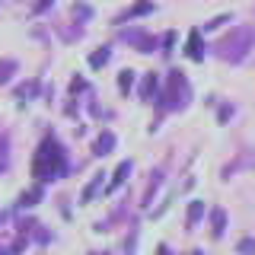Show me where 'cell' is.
<instances>
[{"label":"cell","mask_w":255,"mask_h":255,"mask_svg":"<svg viewBox=\"0 0 255 255\" xmlns=\"http://www.w3.org/2000/svg\"><path fill=\"white\" fill-rule=\"evenodd\" d=\"M64 172H67V156H64L61 143L48 134V137L38 143V150H35V159H32V175H35L38 182H54V179H61Z\"/></svg>","instance_id":"1"},{"label":"cell","mask_w":255,"mask_h":255,"mask_svg":"<svg viewBox=\"0 0 255 255\" xmlns=\"http://www.w3.org/2000/svg\"><path fill=\"white\" fill-rule=\"evenodd\" d=\"M252 48H255V29L252 26H236L233 32H227V35L214 45V54L227 64H243Z\"/></svg>","instance_id":"2"},{"label":"cell","mask_w":255,"mask_h":255,"mask_svg":"<svg viewBox=\"0 0 255 255\" xmlns=\"http://www.w3.org/2000/svg\"><path fill=\"white\" fill-rule=\"evenodd\" d=\"M191 99V90H188V80L182 70H169L166 77V93L159 96V112H169V109H185Z\"/></svg>","instance_id":"3"},{"label":"cell","mask_w":255,"mask_h":255,"mask_svg":"<svg viewBox=\"0 0 255 255\" xmlns=\"http://www.w3.org/2000/svg\"><path fill=\"white\" fill-rule=\"evenodd\" d=\"M122 38L125 42H131L137 51H143V54H150L156 48V38L153 35H147V32H140V29H128V32H122Z\"/></svg>","instance_id":"4"},{"label":"cell","mask_w":255,"mask_h":255,"mask_svg":"<svg viewBox=\"0 0 255 255\" xmlns=\"http://www.w3.org/2000/svg\"><path fill=\"white\" fill-rule=\"evenodd\" d=\"M159 185H163V169H153L150 172V185H147V191H143V198H140V207H150V201H153Z\"/></svg>","instance_id":"5"},{"label":"cell","mask_w":255,"mask_h":255,"mask_svg":"<svg viewBox=\"0 0 255 255\" xmlns=\"http://www.w3.org/2000/svg\"><path fill=\"white\" fill-rule=\"evenodd\" d=\"M156 86H159V74H143V80H140V99L150 102L156 96Z\"/></svg>","instance_id":"6"},{"label":"cell","mask_w":255,"mask_h":255,"mask_svg":"<svg viewBox=\"0 0 255 255\" xmlns=\"http://www.w3.org/2000/svg\"><path fill=\"white\" fill-rule=\"evenodd\" d=\"M112 147H115V134H112V131H102L99 140L93 143V153H96V156H109Z\"/></svg>","instance_id":"7"},{"label":"cell","mask_w":255,"mask_h":255,"mask_svg":"<svg viewBox=\"0 0 255 255\" xmlns=\"http://www.w3.org/2000/svg\"><path fill=\"white\" fill-rule=\"evenodd\" d=\"M147 13H153V3L150 0H140V3H134V6H128V10L118 16L115 22H125V19H134V16H147Z\"/></svg>","instance_id":"8"},{"label":"cell","mask_w":255,"mask_h":255,"mask_svg":"<svg viewBox=\"0 0 255 255\" xmlns=\"http://www.w3.org/2000/svg\"><path fill=\"white\" fill-rule=\"evenodd\" d=\"M188 58L191 61H201L204 58V42H201V32H191V35H188Z\"/></svg>","instance_id":"9"},{"label":"cell","mask_w":255,"mask_h":255,"mask_svg":"<svg viewBox=\"0 0 255 255\" xmlns=\"http://www.w3.org/2000/svg\"><path fill=\"white\" fill-rule=\"evenodd\" d=\"M211 220H214L211 236H214V239H220V236H223V230H227V211H223V207H214V211H211Z\"/></svg>","instance_id":"10"},{"label":"cell","mask_w":255,"mask_h":255,"mask_svg":"<svg viewBox=\"0 0 255 255\" xmlns=\"http://www.w3.org/2000/svg\"><path fill=\"white\" fill-rule=\"evenodd\" d=\"M16 67H19V64H16L13 58H3V61H0V86L10 83V77L16 74Z\"/></svg>","instance_id":"11"},{"label":"cell","mask_w":255,"mask_h":255,"mask_svg":"<svg viewBox=\"0 0 255 255\" xmlns=\"http://www.w3.org/2000/svg\"><path fill=\"white\" fill-rule=\"evenodd\" d=\"M128 172H131V159L118 163V169H115V179H112V185H109V188H118V185H125V182H128Z\"/></svg>","instance_id":"12"},{"label":"cell","mask_w":255,"mask_h":255,"mask_svg":"<svg viewBox=\"0 0 255 255\" xmlns=\"http://www.w3.org/2000/svg\"><path fill=\"white\" fill-rule=\"evenodd\" d=\"M201 217H204V201H191L188 204V227H198Z\"/></svg>","instance_id":"13"},{"label":"cell","mask_w":255,"mask_h":255,"mask_svg":"<svg viewBox=\"0 0 255 255\" xmlns=\"http://www.w3.org/2000/svg\"><path fill=\"white\" fill-rule=\"evenodd\" d=\"M109 58H112V48H109V45H102L99 51H96L93 58H90V67H96V70H99V67H102V64H106Z\"/></svg>","instance_id":"14"},{"label":"cell","mask_w":255,"mask_h":255,"mask_svg":"<svg viewBox=\"0 0 255 255\" xmlns=\"http://www.w3.org/2000/svg\"><path fill=\"white\" fill-rule=\"evenodd\" d=\"M102 179H106V175H96V179L90 182V185L83 188V201H90V198L96 195V191H99V185H102Z\"/></svg>","instance_id":"15"},{"label":"cell","mask_w":255,"mask_h":255,"mask_svg":"<svg viewBox=\"0 0 255 255\" xmlns=\"http://www.w3.org/2000/svg\"><path fill=\"white\" fill-rule=\"evenodd\" d=\"M131 80H134L131 70H122V74H118V86H122V93H125V96L131 93Z\"/></svg>","instance_id":"16"},{"label":"cell","mask_w":255,"mask_h":255,"mask_svg":"<svg viewBox=\"0 0 255 255\" xmlns=\"http://www.w3.org/2000/svg\"><path fill=\"white\" fill-rule=\"evenodd\" d=\"M38 198H42V191H38V188H35V191H26V195L19 198V207H32V204L38 201Z\"/></svg>","instance_id":"17"},{"label":"cell","mask_w":255,"mask_h":255,"mask_svg":"<svg viewBox=\"0 0 255 255\" xmlns=\"http://www.w3.org/2000/svg\"><path fill=\"white\" fill-rule=\"evenodd\" d=\"M74 16H77V19H90V16H93V6L77 3V6H74Z\"/></svg>","instance_id":"18"},{"label":"cell","mask_w":255,"mask_h":255,"mask_svg":"<svg viewBox=\"0 0 255 255\" xmlns=\"http://www.w3.org/2000/svg\"><path fill=\"white\" fill-rule=\"evenodd\" d=\"M223 22H230V13H220V16H214V19H211V22H207V26H204V29H220V26H223Z\"/></svg>","instance_id":"19"},{"label":"cell","mask_w":255,"mask_h":255,"mask_svg":"<svg viewBox=\"0 0 255 255\" xmlns=\"http://www.w3.org/2000/svg\"><path fill=\"white\" fill-rule=\"evenodd\" d=\"M255 252V239H243L239 243V255H252Z\"/></svg>","instance_id":"20"},{"label":"cell","mask_w":255,"mask_h":255,"mask_svg":"<svg viewBox=\"0 0 255 255\" xmlns=\"http://www.w3.org/2000/svg\"><path fill=\"white\" fill-rule=\"evenodd\" d=\"M6 150H10V140H6V137H0V166L6 163Z\"/></svg>","instance_id":"21"},{"label":"cell","mask_w":255,"mask_h":255,"mask_svg":"<svg viewBox=\"0 0 255 255\" xmlns=\"http://www.w3.org/2000/svg\"><path fill=\"white\" fill-rule=\"evenodd\" d=\"M230 115H233V106H223L220 109V122H230Z\"/></svg>","instance_id":"22"},{"label":"cell","mask_w":255,"mask_h":255,"mask_svg":"<svg viewBox=\"0 0 255 255\" xmlns=\"http://www.w3.org/2000/svg\"><path fill=\"white\" fill-rule=\"evenodd\" d=\"M48 3H51V0H42V6H48Z\"/></svg>","instance_id":"23"}]
</instances>
